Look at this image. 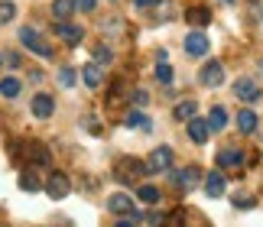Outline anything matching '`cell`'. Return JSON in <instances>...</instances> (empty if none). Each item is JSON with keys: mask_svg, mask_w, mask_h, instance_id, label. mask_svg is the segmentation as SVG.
Returning <instances> with one entry per match:
<instances>
[{"mask_svg": "<svg viewBox=\"0 0 263 227\" xmlns=\"http://www.w3.org/2000/svg\"><path fill=\"white\" fill-rule=\"evenodd\" d=\"M20 43H23L29 52H36L39 59H52V55H55V52H52V46H49L46 39H43V33H39L36 26H23V29H20Z\"/></svg>", "mask_w": 263, "mask_h": 227, "instance_id": "1", "label": "cell"}, {"mask_svg": "<svg viewBox=\"0 0 263 227\" xmlns=\"http://www.w3.org/2000/svg\"><path fill=\"white\" fill-rule=\"evenodd\" d=\"M23 153H26V159L33 162V166H36V162H39V166H49V159H52V156H49V149H46L39 140L16 143V146H13V156H23Z\"/></svg>", "mask_w": 263, "mask_h": 227, "instance_id": "2", "label": "cell"}, {"mask_svg": "<svg viewBox=\"0 0 263 227\" xmlns=\"http://www.w3.org/2000/svg\"><path fill=\"white\" fill-rule=\"evenodd\" d=\"M107 211L110 214H117V218H130V221H140V214H137V204L127 198L124 192H114L107 198Z\"/></svg>", "mask_w": 263, "mask_h": 227, "instance_id": "3", "label": "cell"}, {"mask_svg": "<svg viewBox=\"0 0 263 227\" xmlns=\"http://www.w3.org/2000/svg\"><path fill=\"white\" fill-rule=\"evenodd\" d=\"M114 175H117V182H137L140 175H146V162H140V159H120L117 162V169H114Z\"/></svg>", "mask_w": 263, "mask_h": 227, "instance_id": "4", "label": "cell"}, {"mask_svg": "<svg viewBox=\"0 0 263 227\" xmlns=\"http://www.w3.org/2000/svg\"><path fill=\"white\" fill-rule=\"evenodd\" d=\"M198 78H201V88H221L224 85V65L221 62H205Z\"/></svg>", "mask_w": 263, "mask_h": 227, "instance_id": "5", "label": "cell"}, {"mask_svg": "<svg viewBox=\"0 0 263 227\" xmlns=\"http://www.w3.org/2000/svg\"><path fill=\"white\" fill-rule=\"evenodd\" d=\"M169 179H173L182 192H192V188H195V185L201 182V172H198V166H185V169L169 172Z\"/></svg>", "mask_w": 263, "mask_h": 227, "instance_id": "6", "label": "cell"}, {"mask_svg": "<svg viewBox=\"0 0 263 227\" xmlns=\"http://www.w3.org/2000/svg\"><path fill=\"white\" fill-rule=\"evenodd\" d=\"M29 110H33V117L36 120H49L55 113V101H52V94H33V101H29Z\"/></svg>", "mask_w": 263, "mask_h": 227, "instance_id": "7", "label": "cell"}, {"mask_svg": "<svg viewBox=\"0 0 263 227\" xmlns=\"http://www.w3.org/2000/svg\"><path fill=\"white\" fill-rule=\"evenodd\" d=\"M169 166H173V149L169 146H156L153 153H149L146 172H169Z\"/></svg>", "mask_w": 263, "mask_h": 227, "instance_id": "8", "label": "cell"}, {"mask_svg": "<svg viewBox=\"0 0 263 227\" xmlns=\"http://www.w3.org/2000/svg\"><path fill=\"white\" fill-rule=\"evenodd\" d=\"M234 98L244 101V104H257V101H260L257 81H254V78H237V81H234Z\"/></svg>", "mask_w": 263, "mask_h": 227, "instance_id": "9", "label": "cell"}, {"mask_svg": "<svg viewBox=\"0 0 263 227\" xmlns=\"http://www.w3.org/2000/svg\"><path fill=\"white\" fill-rule=\"evenodd\" d=\"M46 192L52 195V198H65V195L72 192V179H68L65 172H52L49 182H46Z\"/></svg>", "mask_w": 263, "mask_h": 227, "instance_id": "10", "label": "cell"}, {"mask_svg": "<svg viewBox=\"0 0 263 227\" xmlns=\"http://www.w3.org/2000/svg\"><path fill=\"white\" fill-rule=\"evenodd\" d=\"M185 52H189V55H195V59L208 55V36H205V33H198V29H192V33L185 36Z\"/></svg>", "mask_w": 263, "mask_h": 227, "instance_id": "11", "label": "cell"}, {"mask_svg": "<svg viewBox=\"0 0 263 227\" xmlns=\"http://www.w3.org/2000/svg\"><path fill=\"white\" fill-rule=\"evenodd\" d=\"M55 36H62L65 46H78V43H82V36H85V29L65 20V23H55Z\"/></svg>", "mask_w": 263, "mask_h": 227, "instance_id": "12", "label": "cell"}, {"mask_svg": "<svg viewBox=\"0 0 263 227\" xmlns=\"http://www.w3.org/2000/svg\"><path fill=\"white\" fill-rule=\"evenodd\" d=\"M189 140L192 143H208V137H211V130H208V120H201V117H192L189 123Z\"/></svg>", "mask_w": 263, "mask_h": 227, "instance_id": "13", "label": "cell"}, {"mask_svg": "<svg viewBox=\"0 0 263 227\" xmlns=\"http://www.w3.org/2000/svg\"><path fill=\"white\" fill-rule=\"evenodd\" d=\"M218 166H224V169H240V166H244V153L234 149V146H231V149H221V153H218Z\"/></svg>", "mask_w": 263, "mask_h": 227, "instance_id": "14", "label": "cell"}, {"mask_svg": "<svg viewBox=\"0 0 263 227\" xmlns=\"http://www.w3.org/2000/svg\"><path fill=\"white\" fill-rule=\"evenodd\" d=\"M205 195H211V198H221V195H224V175L221 172L205 175Z\"/></svg>", "mask_w": 263, "mask_h": 227, "instance_id": "15", "label": "cell"}, {"mask_svg": "<svg viewBox=\"0 0 263 227\" xmlns=\"http://www.w3.org/2000/svg\"><path fill=\"white\" fill-rule=\"evenodd\" d=\"M195 110H198V104L189 98V101H179V104L173 107V117H176V120H182V123H189L192 117H195Z\"/></svg>", "mask_w": 263, "mask_h": 227, "instance_id": "16", "label": "cell"}, {"mask_svg": "<svg viewBox=\"0 0 263 227\" xmlns=\"http://www.w3.org/2000/svg\"><path fill=\"white\" fill-rule=\"evenodd\" d=\"M257 123H260V120H257V113L250 110V107H244V110L237 113V130H240V133H254Z\"/></svg>", "mask_w": 263, "mask_h": 227, "instance_id": "17", "label": "cell"}, {"mask_svg": "<svg viewBox=\"0 0 263 227\" xmlns=\"http://www.w3.org/2000/svg\"><path fill=\"white\" fill-rule=\"evenodd\" d=\"M124 123H127L130 130H149V127H153V120H149V117H146L143 110H130Z\"/></svg>", "mask_w": 263, "mask_h": 227, "instance_id": "18", "label": "cell"}, {"mask_svg": "<svg viewBox=\"0 0 263 227\" xmlns=\"http://www.w3.org/2000/svg\"><path fill=\"white\" fill-rule=\"evenodd\" d=\"M20 91H23V81H20V78H4V81H0V94H4V98L16 101Z\"/></svg>", "mask_w": 263, "mask_h": 227, "instance_id": "19", "label": "cell"}, {"mask_svg": "<svg viewBox=\"0 0 263 227\" xmlns=\"http://www.w3.org/2000/svg\"><path fill=\"white\" fill-rule=\"evenodd\" d=\"M228 127V110L224 107H211V113H208V130L215 133V130H224Z\"/></svg>", "mask_w": 263, "mask_h": 227, "instance_id": "20", "label": "cell"}, {"mask_svg": "<svg viewBox=\"0 0 263 227\" xmlns=\"http://www.w3.org/2000/svg\"><path fill=\"white\" fill-rule=\"evenodd\" d=\"M82 78H85V85H88L91 91H98V88H101V81H104V75H101V65H85Z\"/></svg>", "mask_w": 263, "mask_h": 227, "instance_id": "21", "label": "cell"}, {"mask_svg": "<svg viewBox=\"0 0 263 227\" xmlns=\"http://www.w3.org/2000/svg\"><path fill=\"white\" fill-rule=\"evenodd\" d=\"M185 20L192 26H208L211 23V10H205V7H192L189 13H185Z\"/></svg>", "mask_w": 263, "mask_h": 227, "instance_id": "22", "label": "cell"}, {"mask_svg": "<svg viewBox=\"0 0 263 227\" xmlns=\"http://www.w3.org/2000/svg\"><path fill=\"white\" fill-rule=\"evenodd\" d=\"M72 10H75L72 0H52V16L59 20V23H65V20L72 16Z\"/></svg>", "mask_w": 263, "mask_h": 227, "instance_id": "23", "label": "cell"}, {"mask_svg": "<svg viewBox=\"0 0 263 227\" xmlns=\"http://www.w3.org/2000/svg\"><path fill=\"white\" fill-rule=\"evenodd\" d=\"M137 198L143 201V204H156L159 201V188H156V185H140V188H137Z\"/></svg>", "mask_w": 263, "mask_h": 227, "instance_id": "24", "label": "cell"}, {"mask_svg": "<svg viewBox=\"0 0 263 227\" xmlns=\"http://www.w3.org/2000/svg\"><path fill=\"white\" fill-rule=\"evenodd\" d=\"M20 188H23V192H39L43 182H39L36 172H23V175H20Z\"/></svg>", "mask_w": 263, "mask_h": 227, "instance_id": "25", "label": "cell"}, {"mask_svg": "<svg viewBox=\"0 0 263 227\" xmlns=\"http://www.w3.org/2000/svg\"><path fill=\"white\" fill-rule=\"evenodd\" d=\"M16 20V4H10V0H0V26L13 23Z\"/></svg>", "mask_w": 263, "mask_h": 227, "instance_id": "26", "label": "cell"}, {"mask_svg": "<svg viewBox=\"0 0 263 227\" xmlns=\"http://www.w3.org/2000/svg\"><path fill=\"white\" fill-rule=\"evenodd\" d=\"M55 81H59V85H62V88H75V81H78V75H75V68H59V75H55Z\"/></svg>", "mask_w": 263, "mask_h": 227, "instance_id": "27", "label": "cell"}, {"mask_svg": "<svg viewBox=\"0 0 263 227\" xmlns=\"http://www.w3.org/2000/svg\"><path fill=\"white\" fill-rule=\"evenodd\" d=\"M114 62V52L107 46H95V65H110Z\"/></svg>", "mask_w": 263, "mask_h": 227, "instance_id": "28", "label": "cell"}, {"mask_svg": "<svg viewBox=\"0 0 263 227\" xmlns=\"http://www.w3.org/2000/svg\"><path fill=\"white\" fill-rule=\"evenodd\" d=\"M156 81L159 85H169V81H173V65H169V62H159L156 65Z\"/></svg>", "mask_w": 263, "mask_h": 227, "instance_id": "29", "label": "cell"}, {"mask_svg": "<svg viewBox=\"0 0 263 227\" xmlns=\"http://www.w3.org/2000/svg\"><path fill=\"white\" fill-rule=\"evenodd\" d=\"M75 10H82V13H91V10H98V0H72Z\"/></svg>", "mask_w": 263, "mask_h": 227, "instance_id": "30", "label": "cell"}, {"mask_svg": "<svg viewBox=\"0 0 263 227\" xmlns=\"http://www.w3.org/2000/svg\"><path fill=\"white\" fill-rule=\"evenodd\" d=\"M85 130H91V133H101V120H98V117H85Z\"/></svg>", "mask_w": 263, "mask_h": 227, "instance_id": "31", "label": "cell"}, {"mask_svg": "<svg viewBox=\"0 0 263 227\" xmlns=\"http://www.w3.org/2000/svg\"><path fill=\"white\" fill-rule=\"evenodd\" d=\"M130 101H134V104H146L149 94H146V91H134V94H130Z\"/></svg>", "mask_w": 263, "mask_h": 227, "instance_id": "32", "label": "cell"}, {"mask_svg": "<svg viewBox=\"0 0 263 227\" xmlns=\"http://www.w3.org/2000/svg\"><path fill=\"white\" fill-rule=\"evenodd\" d=\"M7 65H10V68H20V65H23V62H20V52H10V55H7Z\"/></svg>", "mask_w": 263, "mask_h": 227, "instance_id": "33", "label": "cell"}, {"mask_svg": "<svg viewBox=\"0 0 263 227\" xmlns=\"http://www.w3.org/2000/svg\"><path fill=\"white\" fill-rule=\"evenodd\" d=\"M237 208H254V198H234Z\"/></svg>", "mask_w": 263, "mask_h": 227, "instance_id": "34", "label": "cell"}, {"mask_svg": "<svg viewBox=\"0 0 263 227\" xmlns=\"http://www.w3.org/2000/svg\"><path fill=\"white\" fill-rule=\"evenodd\" d=\"M134 4H137L140 10H146V7H156V4H159V0H134Z\"/></svg>", "mask_w": 263, "mask_h": 227, "instance_id": "35", "label": "cell"}, {"mask_svg": "<svg viewBox=\"0 0 263 227\" xmlns=\"http://www.w3.org/2000/svg\"><path fill=\"white\" fill-rule=\"evenodd\" d=\"M254 16H257V20H263V4H254Z\"/></svg>", "mask_w": 263, "mask_h": 227, "instance_id": "36", "label": "cell"}, {"mask_svg": "<svg viewBox=\"0 0 263 227\" xmlns=\"http://www.w3.org/2000/svg\"><path fill=\"white\" fill-rule=\"evenodd\" d=\"M117 227H134V224H130V218H124V221H117Z\"/></svg>", "mask_w": 263, "mask_h": 227, "instance_id": "37", "label": "cell"}, {"mask_svg": "<svg viewBox=\"0 0 263 227\" xmlns=\"http://www.w3.org/2000/svg\"><path fill=\"white\" fill-rule=\"evenodd\" d=\"M221 4H234V0H221Z\"/></svg>", "mask_w": 263, "mask_h": 227, "instance_id": "38", "label": "cell"}, {"mask_svg": "<svg viewBox=\"0 0 263 227\" xmlns=\"http://www.w3.org/2000/svg\"><path fill=\"white\" fill-rule=\"evenodd\" d=\"M0 65H4V55H0Z\"/></svg>", "mask_w": 263, "mask_h": 227, "instance_id": "39", "label": "cell"}]
</instances>
